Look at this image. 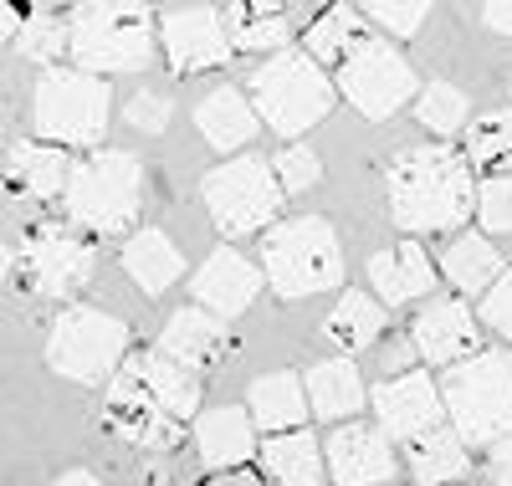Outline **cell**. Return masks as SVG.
<instances>
[{
    "label": "cell",
    "mask_w": 512,
    "mask_h": 486,
    "mask_svg": "<svg viewBox=\"0 0 512 486\" xmlns=\"http://www.w3.org/2000/svg\"><path fill=\"white\" fill-rule=\"evenodd\" d=\"M200 410V374L164 359L159 348L128 353V364L103 394V420L139 451H175L185 440V420Z\"/></svg>",
    "instance_id": "6da1fadb"
},
{
    "label": "cell",
    "mask_w": 512,
    "mask_h": 486,
    "mask_svg": "<svg viewBox=\"0 0 512 486\" xmlns=\"http://www.w3.org/2000/svg\"><path fill=\"white\" fill-rule=\"evenodd\" d=\"M384 195H390V220L410 236L461 231L477 210L472 164L446 144L400 149L384 169Z\"/></svg>",
    "instance_id": "7a4b0ae2"
},
{
    "label": "cell",
    "mask_w": 512,
    "mask_h": 486,
    "mask_svg": "<svg viewBox=\"0 0 512 486\" xmlns=\"http://www.w3.org/2000/svg\"><path fill=\"white\" fill-rule=\"evenodd\" d=\"M144 190H149V174L134 154L98 149L72 164V180L62 195L67 226L88 231V236H123L144 210Z\"/></svg>",
    "instance_id": "3957f363"
},
{
    "label": "cell",
    "mask_w": 512,
    "mask_h": 486,
    "mask_svg": "<svg viewBox=\"0 0 512 486\" xmlns=\"http://www.w3.org/2000/svg\"><path fill=\"white\" fill-rule=\"evenodd\" d=\"M72 26V67L77 72H139L154 57V31H159V11L134 6V0H88V6L67 11Z\"/></svg>",
    "instance_id": "277c9868"
},
{
    "label": "cell",
    "mask_w": 512,
    "mask_h": 486,
    "mask_svg": "<svg viewBox=\"0 0 512 486\" xmlns=\"http://www.w3.org/2000/svg\"><path fill=\"white\" fill-rule=\"evenodd\" d=\"M262 272L277 297H318L344 282V246L323 215H292L262 236Z\"/></svg>",
    "instance_id": "5b68a950"
},
{
    "label": "cell",
    "mask_w": 512,
    "mask_h": 486,
    "mask_svg": "<svg viewBox=\"0 0 512 486\" xmlns=\"http://www.w3.org/2000/svg\"><path fill=\"white\" fill-rule=\"evenodd\" d=\"M441 400H446V420L461 440L487 446V451L512 440V353L487 348L477 359L446 369Z\"/></svg>",
    "instance_id": "8992f818"
},
{
    "label": "cell",
    "mask_w": 512,
    "mask_h": 486,
    "mask_svg": "<svg viewBox=\"0 0 512 486\" xmlns=\"http://www.w3.org/2000/svg\"><path fill=\"white\" fill-rule=\"evenodd\" d=\"M108 113H113V93L108 77L77 72V67H47L36 77L31 93V123L41 144L57 149H98L108 134Z\"/></svg>",
    "instance_id": "52a82bcc"
},
{
    "label": "cell",
    "mask_w": 512,
    "mask_h": 486,
    "mask_svg": "<svg viewBox=\"0 0 512 486\" xmlns=\"http://www.w3.org/2000/svg\"><path fill=\"white\" fill-rule=\"evenodd\" d=\"M246 87H251V103L262 113V123L282 139L308 134L333 108V82L308 57V47H287L277 57H262V67L246 77Z\"/></svg>",
    "instance_id": "ba28073f"
},
{
    "label": "cell",
    "mask_w": 512,
    "mask_h": 486,
    "mask_svg": "<svg viewBox=\"0 0 512 486\" xmlns=\"http://www.w3.org/2000/svg\"><path fill=\"white\" fill-rule=\"evenodd\" d=\"M98 246L82 236L77 226H62V220H36L11 241V282L26 297H72L77 287H88L93 277Z\"/></svg>",
    "instance_id": "9c48e42d"
},
{
    "label": "cell",
    "mask_w": 512,
    "mask_h": 486,
    "mask_svg": "<svg viewBox=\"0 0 512 486\" xmlns=\"http://www.w3.org/2000/svg\"><path fill=\"white\" fill-rule=\"evenodd\" d=\"M200 200L216 220L221 236H251V231H272L277 226V210L287 200L277 169L256 154H241V159H226L216 164L200 180Z\"/></svg>",
    "instance_id": "30bf717a"
},
{
    "label": "cell",
    "mask_w": 512,
    "mask_h": 486,
    "mask_svg": "<svg viewBox=\"0 0 512 486\" xmlns=\"http://www.w3.org/2000/svg\"><path fill=\"white\" fill-rule=\"evenodd\" d=\"M128 364V328L103 307H62L47 333V369L72 384H113Z\"/></svg>",
    "instance_id": "8fae6325"
},
{
    "label": "cell",
    "mask_w": 512,
    "mask_h": 486,
    "mask_svg": "<svg viewBox=\"0 0 512 486\" xmlns=\"http://www.w3.org/2000/svg\"><path fill=\"white\" fill-rule=\"evenodd\" d=\"M338 93H344L369 123H384L390 113H400L415 93V67L405 62V52L390 36H369L364 47L338 67Z\"/></svg>",
    "instance_id": "7c38bea8"
},
{
    "label": "cell",
    "mask_w": 512,
    "mask_h": 486,
    "mask_svg": "<svg viewBox=\"0 0 512 486\" xmlns=\"http://www.w3.org/2000/svg\"><path fill=\"white\" fill-rule=\"evenodd\" d=\"M159 41H164L169 67H175L180 77L210 72L236 52L221 6H164L159 11Z\"/></svg>",
    "instance_id": "4fadbf2b"
},
{
    "label": "cell",
    "mask_w": 512,
    "mask_h": 486,
    "mask_svg": "<svg viewBox=\"0 0 512 486\" xmlns=\"http://www.w3.org/2000/svg\"><path fill=\"white\" fill-rule=\"evenodd\" d=\"M482 313H472V302L466 297H431L410 318V338L420 348V359L431 369H456L466 359H477L482 348Z\"/></svg>",
    "instance_id": "5bb4252c"
},
{
    "label": "cell",
    "mask_w": 512,
    "mask_h": 486,
    "mask_svg": "<svg viewBox=\"0 0 512 486\" xmlns=\"http://www.w3.org/2000/svg\"><path fill=\"white\" fill-rule=\"evenodd\" d=\"M369 405H374V420L390 440H410L425 435V430H441L446 425V400H441V384L415 369V374H400V379H384L369 389Z\"/></svg>",
    "instance_id": "9a60e30c"
},
{
    "label": "cell",
    "mask_w": 512,
    "mask_h": 486,
    "mask_svg": "<svg viewBox=\"0 0 512 486\" xmlns=\"http://www.w3.org/2000/svg\"><path fill=\"white\" fill-rule=\"evenodd\" d=\"M323 451H328V481L333 486L395 481V451H390V435L379 425H364V420L333 425V435H323Z\"/></svg>",
    "instance_id": "2e32d148"
},
{
    "label": "cell",
    "mask_w": 512,
    "mask_h": 486,
    "mask_svg": "<svg viewBox=\"0 0 512 486\" xmlns=\"http://www.w3.org/2000/svg\"><path fill=\"white\" fill-rule=\"evenodd\" d=\"M262 282H267V272L256 267V261H246L236 246H221V251H210L205 267L190 277V292H195V307H205V313L231 323L256 302Z\"/></svg>",
    "instance_id": "e0dca14e"
},
{
    "label": "cell",
    "mask_w": 512,
    "mask_h": 486,
    "mask_svg": "<svg viewBox=\"0 0 512 486\" xmlns=\"http://www.w3.org/2000/svg\"><path fill=\"white\" fill-rule=\"evenodd\" d=\"M159 353L185 364L190 374H210L236 353V333L216 313H205V307H180V313H169V323L159 333Z\"/></svg>",
    "instance_id": "ac0fdd59"
},
{
    "label": "cell",
    "mask_w": 512,
    "mask_h": 486,
    "mask_svg": "<svg viewBox=\"0 0 512 486\" xmlns=\"http://www.w3.org/2000/svg\"><path fill=\"white\" fill-rule=\"evenodd\" d=\"M190 440H195L200 466L226 476V471H241L251 461V451H256V420H251V410H236V405L205 410L195 420V435Z\"/></svg>",
    "instance_id": "d6986e66"
},
{
    "label": "cell",
    "mask_w": 512,
    "mask_h": 486,
    "mask_svg": "<svg viewBox=\"0 0 512 486\" xmlns=\"http://www.w3.org/2000/svg\"><path fill=\"white\" fill-rule=\"evenodd\" d=\"M441 267H431V256H425L420 241H400L390 251H379L369 261V287L384 307H405V302H420L431 297V287L441 282L436 277Z\"/></svg>",
    "instance_id": "ffe728a7"
},
{
    "label": "cell",
    "mask_w": 512,
    "mask_h": 486,
    "mask_svg": "<svg viewBox=\"0 0 512 486\" xmlns=\"http://www.w3.org/2000/svg\"><path fill=\"white\" fill-rule=\"evenodd\" d=\"M67 180H72V164L57 144H11L6 154V190L16 200H52V195H67Z\"/></svg>",
    "instance_id": "44dd1931"
},
{
    "label": "cell",
    "mask_w": 512,
    "mask_h": 486,
    "mask_svg": "<svg viewBox=\"0 0 512 486\" xmlns=\"http://www.w3.org/2000/svg\"><path fill=\"white\" fill-rule=\"evenodd\" d=\"M226 16V31H231V47L236 52H287V41H292V21L303 16V11H292V6H267V0H231V6H221Z\"/></svg>",
    "instance_id": "7402d4cb"
},
{
    "label": "cell",
    "mask_w": 512,
    "mask_h": 486,
    "mask_svg": "<svg viewBox=\"0 0 512 486\" xmlns=\"http://www.w3.org/2000/svg\"><path fill=\"white\" fill-rule=\"evenodd\" d=\"M195 128L205 134L210 149H241L256 139V128H262V113H256V103L246 93H236V87H216V93H205L195 103Z\"/></svg>",
    "instance_id": "603a6c76"
},
{
    "label": "cell",
    "mask_w": 512,
    "mask_h": 486,
    "mask_svg": "<svg viewBox=\"0 0 512 486\" xmlns=\"http://www.w3.org/2000/svg\"><path fill=\"white\" fill-rule=\"evenodd\" d=\"M308 405L318 420H333V425H349L359 420V410L369 405V389H364V374L354 369V359H323L308 369Z\"/></svg>",
    "instance_id": "cb8c5ba5"
},
{
    "label": "cell",
    "mask_w": 512,
    "mask_h": 486,
    "mask_svg": "<svg viewBox=\"0 0 512 486\" xmlns=\"http://www.w3.org/2000/svg\"><path fill=\"white\" fill-rule=\"evenodd\" d=\"M246 410L256 420V430L267 435H287V430H303L308 420V384L297 374H262L246 389Z\"/></svg>",
    "instance_id": "d4e9b609"
},
{
    "label": "cell",
    "mask_w": 512,
    "mask_h": 486,
    "mask_svg": "<svg viewBox=\"0 0 512 486\" xmlns=\"http://www.w3.org/2000/svg\"><path fill=\"white\" fill-rule=\"evenodd\" d=\"M123 272L144 297H159L185 277V256L164 231H134L123 241Z\"/></svg>",
    "instance_id": "484cf974"
},
{
    "label": "cell",
    "mask_w": 512,
    "mask_h": 486,
    "mask_svg": "<svg viewBox=\"0 0 512 486\" xmlns=\"http://www.w3.org/2000/svg\"><path fill=\"white\" fill-rule=\"evenodd\" d=\"M405 466H410V481L415 486H451L472 471V451H466V440L441 425V430H425L405 446Z\"/></svg>",
    "instance_id": "4316f807"
},
{
    "label": "cell",
    "mask_w": 512,
    "mask_h": 486,
    "mask_svg": "<svg viewBox=\"0 0 512 486\" xmlns=\"http://www.w3.org/2000/svg\"><path fill=\"white\" fill-rule=\"evenodd\" d=\"M369 36H374V31H369L364 6H328V11H318V16L308 21V57H313L318 67H333V72H338Z\"/></svg>",
    "instance_id": "83f0119b"
},
{
    "label": "cell",
    "mask_w": 512,
    "mask_h": 486,
    "mask_svg": "<svg viewBox=\"0 0 512 486\" xmlns=\"http://www.w3.org/2000/svg\"><path fill=\"white\" fill-rule=\"evenodd\" d=\"M262 466L282 486H318L328 476V451L313 430H287L262 440Z\"/></svg>",
    "instance_id": "f1b7e54d"
},
{
    "label": "cell",
    "mask_w": 512,
    "mask_h": 486,
    "mask_svg": "<svg viewBox=\"0 0 512 486\" xmlns=\"http://www.w3.org/2000/svg\"><path fill=\"white\" fill-rule=\"evenodd\" d=\"M441 277L461 292V297H487L507 272H502V251L487 241V236H456L446 251H441Z\"/></svg>",
    "instance_id": "f546056e"
},
{
    "label": "cell",
    "mask_w": 512,
    "mask_h": 486,
    "mask_svg": "<svg viewBox=\"0 0 512 486\" xmlns=\"http://www.w3.org/2000/svg\"><path fill=\"white\" fill-rule=\"evenodd\" d=\"M384 323H390V307H384L374 292H359V287H349L344 297H338V307H333V313L323 318V333H328V343H333V348L359 353V348L379 343Z\"/></svg>",
    "instance_id": "4dcf8cb0"
},
{
    "label": "cell",
    "mask_w": 512,
    "mask_h": 486,
    "mask_svg": "<svg viewBox=\"0 0 512 486\" xmlns=\"http://www.w3.org/2000/svg\"><path fill=\"white\" fill-rule=\"evenodd\" d=\"M461 159L472 169H482L487 180L492 174H512V108L477 113L472 128L461 134Z\"/></svg>",
    "instance_id": "1f68e13d"
},
{
    "label": "cell",
    "mask_w": 512,
    "mask_h": 486,
    "mask_svg": "<svg viewBox=\"0 0 512 486\" xmlns=\"http://www.w3.org/2000/svg\"><path fill=\"white\" fill-rule=\"evenodd\" d=\"M11 41H16V52L31 57V62H57L62 47H72V26L52 6H31V11H21V31Z\"/></svg>",
    "instance_id": "d6a6232c"
},
{
    "label": "cell",
    "mask_w": 512,
    "mask_h": 486,
    "mask_svg": "<svg viewBox=\"0 0 512 486\" xmlns=\"http://www.w3.org/2000/svg\"><path fill=\"white\" fill-rule=\"evenodd\" d=\"M466 113H472V103H466V93H461L456 82H431L415 98V118L431 128V134H441V139L446 134H466V128H472V118H466Z\"/></svg>",
    "instance_id": "836d02e7"
},
{
    "label": "cell",
    "mask_w": 512,
    "mask_h": 486,
    "mask_svg": "<svg viewBox=\"0 0 512 486\" xmlns=\"http://www.w3.org/2000/svg\"><path fill=\"white\" fill-rule=\"evenodd\" d=\"M477 220L492 236H512V174H492L477 185Z\"/></svg>",
    "instance_id": "e575fe53"
},
{
    "label": "cell",
    "mask_w": 512,
    "mask_h": 486,
    "mask_svg": "<svg viewBox=\"0 0 512 486\" xmlns=\"http://www.w3.org/2000/svg\"><path fill=\"white\" fill-rule=\"evenodd\" d=\"M272 169H277V180H282V190H287V195H303V190H313V185L323 180V159H318L308 144L282 149V154L272 159Z\"/></svg>",
    "instance_id": "d590c367"
},
{
    "label": "cell",
    "mask_w": 512,
    "mask_h": 486,
    "mask_svg": "<svg viewBox=\"0 0 512 486\" xmlns=\"http://www.w3.org/2000/svg\"><path fill=\"white\" fill-rule=\"evenodd\" d=\"M364 16L374 21V26H384L390 36H400V41H410L420 26H425V16H431V6H420V0H410V6H400V0H379V6H364Z\"/></svg>",
    "instance_id": "8d00e7d4"
},
{
    "label": "cell",
    "mask_w": 512,
    "mask_h": 486,
    "mask_svg": "<svg viewBox=\"0 0 512 486\" xmlns=\"http://www.w3.org/2000/svg\"><path fill=\"white\" fill-rule=\"evenodd\" d=\"M123 118H128V128H139V134H164L169 128V98L164 93H134Z\"/></svg>",
    "instance_id": "74e56055"
},
{
    "label": "cell",
    "mask_w": 512,
    "mask_h": 486,
    "mask_svg": "<svg viewBox=\"0 0 512 486\" xmlns=\"http://www.w3.org/2000/svg\"><path fill=\"white\" fill-rule=\"evenodd\" d=\"M482 318H487V328L492 333H502V338H512V272L482 297Z\"/></svg>",
    "instance_id": "f35d334b"
},
{
    "label": "cell",
    "mask_w": 512,
    "mask_h": 486,
    "mask_svg": "<svg viewBox=\"0 0 512 486\" xmlns=\"http://www.w3.org/2000/svg\"><path fill=\"white\" fill-rule=\"evenodd\" d=\"M420 359V348H415V338L405 333V338H390L379 348V369H384V379H400V374H415L410 364Z\"/></svg>",
    "instance_id": "ab89813d"
},
{
    "label": "cell",
    "mask_w": 512,
    "mask_h": 486,
    "mask_svg": "<svg viewBox=\"0 0 512 486\" xmlns=\"http://www.w3.org/2000/svg\"><path fill=\"white\" fill-rule=\"evenodd\" d=\"M482 476H487V486H512V440H502V446L487 451Z\"/></svg>",
    "instance_id": "60d3db41"
},
{
    "label": "cell",
    "mask_w": 512,
    "mask_h": 486,
    "mask_svg": "<svg viewBox=\"0 0 512 486\" xmlns=\"http://www.w3.org/2000/svg\"><path fill=\"white\" fill-rule=\"evenodd\" d=\"M482 21L502 36H512V6H482Z\"/></svg>",
    "instance_id": "b9f144b4"
},
{
    "label": "cell",
    "mask_w": 512,
    "mask_h": 486,
    "mask_svg": "<svg viewBox=\"0 0 512 486\" xmlns=\"http://www.w3.org/2000/svg\"><path fill=\"white\" fill-rule=\"evenodd\" d=\"M205 486H267L256 471H226V476H210Z\"/></svg>",
    "instance_id": "7bdbcfd3"
},
{
    "label": "cell",
    "mask_w": 512,
    "mask_h": 486,
    "mask_svg": "<svg viewBox=\"0 0 512 486\" xmlns=\"http://www.w3.org/2000/svg\"><path fill=\"white\" fill-rule=\"evenodd\" d=\"M52 486H103V481H98L93 471H62V476H57Z\"/></svg>",
    "instance_id": "ee69618b"
}]
</instances>
